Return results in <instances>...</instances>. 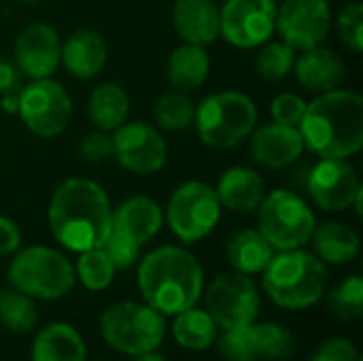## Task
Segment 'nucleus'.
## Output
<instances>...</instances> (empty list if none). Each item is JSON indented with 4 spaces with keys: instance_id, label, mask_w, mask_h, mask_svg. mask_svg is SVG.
<instances>
[{
    "instance_id": "nucleus-1",
    "label": "nucleus",
    "mask_w": 363,
    "mask_h": 361,
    "mask_svg": "<svg viewBox=\"0 0 363 361\" xmlns=\"http://www.w3.org/2000/svg\"><path fill=\"white\" fill-rule=\"evenodd\" d=\"M53 238L68 251L100 249L111 234L113 206L91 179H66L53 191L47 211Z\"/></svg>"
},
{
    "instance_id": "nucleus-2",
    "label": "nucleus",
    "mask_w": 363,
    "mask_h": 361,
    "mask_svg": "<svg viewBox=\"0 0 363 361\" xmlns=\"http://www.w3.org/2000/svg\"><path fill=\"white\" fill-rule=\"evenodd\" d=\"M304 147L319 157L349 160L363 147V98L353 89H332L306 102L300 121Z\"/></svg>"
},
{
    "instance_id": "nucleus-3",
    "label": "nucleus",
    "mask_w": 363,
    "mask_h": 361,
    "mask_svg": "<svg viewBox=\"0 0 363 361\" xmlns=\"http://www.w3.org/2000/svg\"><path fill=\"white\" fill-rule=\"evenodd\" d=\"M138 289L145 304L162 315H177L196 306L204 291L200 262L181 247H160L147 253L138 266Z\"/></svg>"
},
{
    "instance_id": "nucleus-4",
    "label": "nucleus",
    "mask_w": 363,
    "mask_h": 361,
    "mask_svg": "<svg viewBox=\"0 0 363 361\" xmlns=\"http://www.w3.org/2000/svg\"><path fill=\"white\" fill-rule=\"evenodd\" d=\"M262 287L281 309H311L328 291V264L311 251H279L262 272Z\"/></svg>"
},
{
    "instance_id": "nucleus-5",
    "label": "nucleus",
    "mask_w": 363,
    "mask_h": 361,
    "mask_svg": "<svg viewBox=\"0 0 363 361\" xmlns=\"http://www.w3.org/2000/svg\"><path fill=\"white\" fill-rule=\"evenodd\" d=\"M257 106L242 91H217L196 106L194 126L200 140L215 149H232L251 136Z\"/></svg>"
},
{
    "instance_id": "nucleus-6",
    "label": "nucleus",
    "mask_w": 363,
    "mask_h": 361,
    "mask_svg": "<svg viewBox=\"0 0 363 361\" xmlns=\"http://www.w3.org/2000/svg\"><path fill=\"white\" fill-rule=\"evenodd\" d=\"M9 266V281L13 289L32 300H57L72 291L77 274L70 260L51 249L32 245L13 253Z\"/></svg>"
},
{
    "instance_id": "nucleus-7",
    "label": "nucleus",
    "mask_w": 363,
    "mask_h": 361,
    "mask_svg": "<svg viewBox=\"0 0 363 361\" xmlns=\"http://www.w3.org/2000/svg\"><path fill=\"white\" fill-rule=\"evenodd\" d=\"M100 334L115 351L136 357L160 349L166 334V321L164 315L149 304L117 302L102 313Z\"/></svg>"
},
{
    "instance_id": "nucleus-8",
    "label": "nucleus",
    "mask_w": 363,
    "mask_h": 361,
    "mask_svg": "<svg viewBox=\"0 0 363 361\" xmlns=\"http://www.w3.org/2000/svg\"><path fill=\"white\" fill-rule=\"evenodd\" d=\"M315 228L313 209L294 191L274 189L257 206V230L274 251L302 249L311 243Z\"/></svg>"
},
{
    "instance_id": "nucleus-9",
    "label": "nucleus",
    "mask_w": 363,
    "mask_h": 361,
    "mask_svg": "<svg viewBox=\"0 0 363 361\" xmlns=\"http://www.w3.org/2000/svg\"><path fill=\"white\" fill-rule=\"evenodd\" d=\"M221 219V202L215 187L204 181L179 185L166 206V221L174 236L185 245L206 238Z\"/></svg>"
},
{
    "instance_id": "nucleus-10",
    "label": "nucleus",
    "mask_w": 363,
    "mask_h": 361,
    "mask_svg": "<svg viewBox=\"0 0 363 361\" xmlns=\"http://www.w3.org/2000/svg\"><path fill=\"white\" fill-rule=\"evenodd\" d=\"M202 294L206 302V313L221 330L247 328L255 323L259 315V289L249 274L236 270L221 272Z\"/></svg>"
},
{
    "instance_id": "nucleus-11",
    "label": "nucleus",
    "mask_w": 363,
    "mask_h": 361,
    "mask_svg": "<svg viewBox=\"0 0 363 361\" xmlns=\"http://www.w3.org/2000/svg\"><path fill=\"white\" fill-rule=\"evenodd\" d=\"M17 115L32 134L53 138L66 130L72 117V100L64 85L51 77L34 79L19 89Z\"/></svg>"
},
{
    "instance_id": "nucleus-12",
    "label": "nucleus",
    "mask_w": 363,
    "mask_h": 361,
    "mask_svg": "<svg viewBox=\"0 0 363 361\" xmlns=\"http://www.w3.org/2000/svg\"><path fill=\"white\" fill-rule=\"evenodd\" d=\"M277 0H225L219 6V36L238 49H255L277 32Z\"/></svg>"
},
{
    "instance_id": "nucleus-13",
    "label": "nucleus",
    "mask_w": 363,
    "mask_h": 361,
    "mask_svg": "<svg viewBox=\"0 0 363 361\" xmlns=\"http://www.w3.org/2000/svg\"><path fill=\"white\" fill-rule=\"evenodd\" d=\"M332 21L328 0H283L277 9V30L296 51L323 45L330 36Z\"/></svg>"
},
{
    "instance_id": "nucleus-14",
    "label": "nucleus",
    "mask_w": 363,
    "mask_h": 361,
    "mask_svg": "<svg viewBox=\"0 0 363 361\" xmlns=\"http://www.w3.org/2000/svg\"><path fill=\"white\" fill-rule=\"evenodd\" d=\"M113 157L134 174H153L164 168L168 147L155 126L130 121L113 134Z\"/></svg>"
},
{
    "instance_id": "nucleus-15",
    "label": "nucleus",
    "mask_w": 363,
    "mask_h": 361,
    "mask_svg": "<svg viewBox=\"0 0 363 361\" xmlns=\"http://www.w3.org/2000/svg\"><path fill=\"white\" fill-rule=\"evenodd\" d=\"M308 194L323 211H347L362 191V183L353 164L340 157H321L308 172Z\"/></svg>"
},
{
    "instance_id": "nucleus-16",
    "label": "nucleus",
    "mask_w": 363,
    "mask_h": 361,
    "mask_svg": "<svg viewBox=\"0 0 363 361\" xmlns=\"http://www.w3.org/2000/svg\"><path fill=\"white\" fill-rule=\"evenodd\" d=\"M15 64L23 77L49 79L62 57V40L53 26L49 23H30L26 26L15 40Z\"/></svg>"
},
{
    "instance_id": "nucleus-17",
    "label": "nucleus",
    "mask_w": 363,
    "mask_h": 361,
    "mask_svg": "<svg viewBox=\"0 0 363 361\" xmlns=\"http://www.w3.org/2000/svg\"><path fill=\"white\" fill-rule=\"evenodd\" d=\"M304 138L298 128L283 123H266L251 132L249 153L255 164L279 170L291 166L304 153Z\"/></svg>"
},
{
    "instance_id": "nucleus-18",
    "label": "nucleus",
    "mask_w": 363,
    "mask_h": 361,
    "mask_svg": "<svg viewBox=\"0 0 363 361\" xmlns=\"http://www.w3.org/2000/svg\"><path fill=\"white\" fill-rule=\"evenodd\" d=\"M164 226V213L160 204L147 196H132L113 211L111 232L125 236L136 245H147L157 236Z\"/></svg>"
},
{
    "instance_id": "nucleus-19",
    "label": "nucleus",
    "mask_w": 363,
    "mask_h": 361,
    "mask_svg": "<svg viewBox=\"0 0 363 361\" xmlns=\"http://www.w3.org/2000/svg\"><path fill=\"white\" fill-rule=\"evenodd\" d=\"M108 60V47L100 32L91 28H79L74 30L66 43L62 45V57L60 64L68 70V74L87 81L102 72L104 64Z\"/></svg>"
},
{
    "instance_id": "nucleus-20",
    "label": "nucleus",
    "mask_w": 363,
    "mask_h": 361,
    "mask_svg": "<svg viewBox=\"0 0 363 361\" xmlns=\"http://www.w3.org/2000/svg\"><path fill=\"white\" fill-rule=\"evenodd\" d=\"M294 70H296V79L300 81V85L315 94L336 89L347 77V68L340 55L334 49H328L323 45L304 49L294 60Z\"/></svg>"
},
{
    "instance_id": "nucleus-21",
    "label": "nucleus",
    "mask_w": 363,
    "mask_h": 361,
    "mask_svg": "<svg viewBox=\"0 0 363 361\" xmlns=\"http://www.w3.org/2000/svg\"><path fill=\"white\" fill-rule=\"evenodd\" d=\"M172 23L183 43L213 45L219 38V6L215 0H177Z\"/></svg>"
},
{
    "instance_id": "nucleus-22",
    "label": "nucleus",
    "mask_w": 363,
    "mask_h": 361,
    "mask_svg": "<svg viewBox=\"0 0 363 361\" xmlns=\"http://www.w3.org/2000/svg\"><path fill=\"white\" fill-rule=\"evenodd\" d=\"M221 209L232 213H253L266 196V183L262 174L247 166L228 168L215 187Z\"/></svg>"
},
{
    "instance_id": "nucleus-23",
    "label": "nucleus",
    "mask_w": 363,
    "mask_h": 361,
    "mask_svg": "<svg viewBox=\"0 0 363 361\" xmlns=\"http://www.w3.org/2000/svg\"><path fill=\"white\" fill-rule=\"evenodd\" d=\"M32 361H87L85 343L72 326L49 323L32 343Z\"/></svg>"
},
{
    "instance_id": "nucleus-24",
    "label": "nucleus",
    "mask_w": 363,
    "mask_h": 361,
    "mask_svg": "<svg viewBox=\"0 0 363 361\" xmlns=\"http://www.w3.org/2000/svg\"><path fill=\"white\" fill-rule=\"evenodd\" d=\"M311 240L315 247V255L323 264H334V266L353 262L362 249L359 234L342 221H328L315 228Z\"/></svg>"
},
{
    "instance_id": "nucleus-25",
    "label": "nucleus",
    "mask_w": 363,
    "mask_h": 361,
    "mask_svg": "<svg viewBox=\"0 0 363 361\" xmlns=\"http://www.w3.org/2000/svg\"><path fill=\"white\" fill-rule=\"evenodd\" d=\"M274 249L272 245L262 236L259 230H236L225 247V255L228 262L232 264V268L236 272L242 274H262L264 268L270 264V260L274 257Z\"/></svg>"
},
{
    "instance_id": "nucleus-26",
    "label": "nucleus",
    "mask_w": 363,
    "mask_h": 361,
    "mask_svg": "<svg viewBox=\"0 0 363 361\" xmlns=\"http://www.w3.org/2000/svg\"><path fill=\"white\" fill-rule=\"evenodd\" d=\"M211 72V57L204 47L183 43L181 47L172 49L166 74L174 89L179 91H194L204 85Z\"/></svg>"
},
{
    "instance_id": "nucleus-27",
    "label": "nucleus",
    "mask_w": 363,
    "mask_h": 361,
    "mask_svg": "<svg viewBox=\"0 0 363 361\" xmlns=\"http://www.w3.org/2000/svg\"><path fill=\"white\" fill-rule=\"evenodd\" d=\"M87 113L98 130L115 132L128 119L130 98L119 83H113V81L100 83L89 94Z\"/></svg>"
},
{
    "instance_id": "nucleus-28",
    "label": "nucleus",
    "mask_w": 363,
    "mask_h": 361,
    "mask_svg": "<svg viewBox=\"0 0 363 361\" xmlns=\"http://www.w3.org/2000/svg\"><path fill=\"white\" fill-rule=\"evenodd\" d=\"M217 323L202 309H187L174 315L172 336L187 351H204L217 340Z\"/></svg>"
},
{
    "instance_id": "nucleus-29",
    "label": "nucleus",
    "mask_w": 363,
    "mask_h": 361,
    "mask_svg": "<svg viewBox=\"0 0 363 361\" xmlns=\"http://www.w3.org/2000/svg\"><path fill=\"white\" fill-rule=\"evenodd\" d=\"M249 336H251V347L253 355L257 360H287L296 351V338L294 334L272 321L264 323H251L249 326Z\"/></svg>"
},
{
    "instance_id": "nucleus-30",
    "label": "nucleus",
    "mask_w": 363,
    "mask_h": 361,
    "mask_svg": "<svg viewBox=\"0 0 363 361\" xmlns=\"http://www.w3.org/2000/svg\"><path fill=\"white\" fill-rule=\"evenodd\" d=\"M196 117V104L187 96V91H166L153 102V121L168 130V132H179L185 130L194 123Z\"/></svg>"
},
{
    "instance_id": "nucleus-31",
    "label": "nucleus",
    "mask_w": 363,
    "mask_h": 361,
    "mask_svg": "<svg viewBox=\"0 0 363 361\" xmlns=\"http://www.w3.org/2000/svg\"><path fill=\"white\" fill-rule=\"evenodd\" d=\"M36 321L38 311L30 296L17 289L0 291V323L11 334H28L36 328Z\"/></svg>"
},
{
    "instance_id": "nucleus-32",
    "label": "nucleus",
    "mask_w": 363,
    "mask_h": 361,
    "mask_svg": "<svg viewBox=\"0 0 363 361\" xmlns=\"http://www.w3.org/2000/svg\"><path fill=\"white\" fill-rule=\"evenodd\" d=\"M115 272H117L115 266L111 264V260L106 257V253L102 249H89V251L79 253L74 274L85 289H89V291L106 289L113 283Z\"/></svg>"
},
{
    "instance_id": "nucleus-33",
    "label": "nucleus",
    "mask_w": 363,
    "mask_h": 361,
    "mask_svg": "<svg viewBox=\"0 0 363 361\" xmlns=\"http://www.w3.org/2000/svg\"><path fill=\"white\" fill-rule=\"evenodd\" d=\"M296 49L285 40H268L262 45L255 57V70L266 81H281L294 70Z\"/></svg>"
},
{
    "instance_id": "nucleus-34",
    "label": "nucleus",
    "mask_w": 363,
    "mask_h": 361,
    "mask_svg": "<svg viewBox=\"0 0 363 361\" xmlns=\"http://www.w3.org/2000/svg\"><path fill=\"white\" fill-rule=\"evenodd\" d=\"M328 309L340 321H357L363 315V281L353 274L336 285L328 296Z\"/></svg>"
},
{
    "instance_id": "nucleus-35",
    "label": "nucleus",
    "mask_w": 363,
    "mask_h": 361,
    "mask_svg": "<svg viewBox=\"0 0 363 361\" xmlns=\"http://www.w3.org/2000/svg\"><path fill=\"white\" fill-rule=\"evenodd\" d=\"M338 34L342 43L353 51L362 53L363 51V4L362 2H349L347 6L340 9L338 19Z\"/></svg>"
},
{
    "instance_id": "nucleus-36",
    "label": "nucleus",
    "mask_w": 363,
    "mask_h": 361,
    "mask_svg": "<svg viewBox=\"0 0 363 361\" xmlns=\"http://www.w3.org/2000/svg\"><path fill=\"white\" fill-rule=\"evenodd\" d=\"M217 349L221 357H225L228 361H255L249 326L236 330H223V334L217 340Z\"/></svg>"
},
{
    "instance_id": "nucleus-37",
    "label": "nucleus",
    "mask_w": 363,
    "mask_h": 361,
    "mask_svg": "<svg viewBox=\"0 0 363 361\" xmlns=\"http://www.w3.org/2000/svg\"><path fill=\"white\" fill-rule=\"evenodd\" d=\"M100 249L106 253V257L111 260V264L115 266V270H128L140 257V245H136V243H132L125 236L115 234V232H111L106 236V240L102 243Z\"/></svg>"
},
{
    "instance_id": "nucleus-38",
    "label": "nucleus",
    "mask_w": 363,
    "mask_h": 361,
    "mask_svg": "<svg viewBox=\"0 0 363 361\" xmlns=\"http://www.w3.org/2000/svg\"><path fill=\"white\" fill-rule=\"evenodd\" d=\"M304 111H306V100L300 98L298 94H289V91L277 96L270 104L272 121L283 123V126H291V128H300Z\"/></svg>"
},
{
    "instance_id": "nucleus-39",
    "label": "nucleus",
    "mask_w": 363,
    "mask_h": 361,
    "mask_svg": "<svg viewBox=\"0 0 363 361\" xmlns=\"http://www.w3.org/2000/svg\"><path fill=\"white\" fill-rule=\"evenodd\" d=\"M79 155L87 164H102L113 157V136L104 130H91L87 132L79 143Z\"/></svg>"
},
{
    "instance_id": "nucleus-40",
    "label": "nucleus",
    "mask_w": 363,
    "mask_h": 361,
    "mask_svg": "<svg viewBox=\"0 0 363 361\" xmlns=\"http://www.w3.org/2000/svg\"><path fill=\"white\" fill-rule=\"evenodd\" d=\"M308 361H362L357 347L347 338H330L311 355Z\"/></svg>"
},
{
    "instance_id": "nucleus-41",
    "label": "nucleus",
    "mask_w": 363,
    "mask_h": 361,
    "mask_svg": "<svg viewBox=\"0 0 363 361\" xmlns=\"http://www.w3.org/2000/svg\"><path fill=\"white\" fill-rule=\"evenodd\" d=\"M21 72L13 60H6L0 55V98L2 96H15L19 94L21 85Z\"/></svg>"
},
{
    "instance_id": "nucleus-42",
    "label": "nucleus",
    "mask_w": 363,
    "mask_h": 361,
    "mask_svg": "<svg viewBox=\"0 0 363 361\" xmlns=\"http://www.w3.org/2000/svg\"><path fill=\"white\" fill-rule=\"evenodd\" d=\"M21 247V232L17 223L4 215H0V257L13 255Z\"/></svg>"
},
{
    "instance_id": "nucleus-43",
    "label": "nucleus",
    "mask_w": 363,
    "mask_h": 361,
    "mask_svg": "<svg viewBox=\"0 0 363 361\" xmlns=\"http://www.w3.org/2000/svg\"><path fill=\"white\" fill-rule=\"evenodd\" d=\"M17 102H19V94H15V96H2L0 98V109L4 113H17Z\"/></svg>"
},
{
    "instance_id": "nucleus-44",
    "label": "nucleus",
    "mask_w": 363,
    "mask_h": 361,
    "mask_svg": "<svg viewBox=\"0 0 363 361\" xmlns=\"http://www.w3.org/2000/svg\"><path fill=\"white\" fill-rule=\"evenodd\" d=\"M134 361H166V357H162V355H160V353H155V351H149V353L136 355Z\"/></svg>"
},
{
    "instance_id": "nucleus-45",
    "label": "nucleus",
    "mask_w": 363,
    "mask_h": 361,
    "mask_svg": "<svg viewBox=\"0 0 363 361\" xmlns=\"http://www.w3.org/2000/svg\"><path fill=\"white\" fill-rule=\"evenodd\" d=\"M17 2H21V4H34V2H40V0H17Z\"/></svg>"
}]
</instances>
